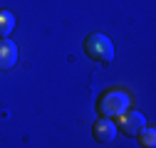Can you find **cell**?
Segmentation results:
<instances>
[{
  "label": "cell",
  "instance_id": "cell-1",
  "mask_svg": "<svg viewBox=\"0 0 156 148\" xmlns=\"http://www.w3.org/2000/svg\"><path fill=\"white\" fill-rule=\"evenodd\" d=\"M84 52H87L89 59L99 62V64H112V59H114V42L104 32H92L84 40Z\"/></svg>",
  "mask_w": 156,
  "mask_h": 148
},
{
  "label": "cell",
  "instance_id": "cell-2",
  "mask_svg": "<svg viewBox=\"0 0 156 148\" xmlns=\"http://www.w3.org/2000/svg\"><path fill=\"white\" fill-rule=\"evenodd\" d=\"M129 106H131V99H129L126 91H122V89H109V91H104L102 99H99V104H97L99 114L107 116V119L122 116L124 111H129Z\"/></svg>",
  "mask_w": 156,
  "mask_h": 148
},
{
  "label": "cell",
  "instance_id": "cell-3",
  "mask_svg": "<svg viewBox=\"0 0 156 148\" xmlns=\"http://www.w3.org/2000/svg\"><path fill=\"white\" fill-rule=\"evenodd\" d=\"M116 128H122L124 136H139L141 128H146V119L141 111H124L122 116H116Z\"/></svg>",
  "mask_w": 156,
  "mask_h": 148
},
{
  "label": "cell",
  "instance_id": "cell-4",
  "mask_svg": "<svg viewBox=\"0 0 156 148\" xmlns=\"http://www.w3.org/2000/svg\"><path fill=\"white\" fill-rule=\"evenodd\" d=\"M116 131H119L116 123L112 119H107V116H99L94 121V126H92V136H94L97 143H112L116 138Z\"/></svg>",
  "mask_w": 156,
  "mask_h": 148
},
{
  "label": "cell",
  "instance_id": "cell-5",
  "mask_svg": "<svg viewBox=\"0 0 156 148\" xmlns=\"http://www.w3.org/2000/svg\"><path fill=\"white\" fill-rule=\"evenodd\" d=\"M15 62H17V47H15V42L8 40V37H0V72L10 69Z\"/></svg>",
  "mask_w": 156,
  "mask_h": 148
},
{
  "label": "cell",
  "instance_id": "cell-6",
  "mask_svg": "<svg viewBox=\"0 0 156 148\" xmlns=\"http://www.w3.org/2000/svg\"><path fill=\"white\" fill-rule=\"evenodd\" d=\"M15 27V15L10 10H0V37H8Z\"/></svg>",
  "mask_w": 156,
  "mask_h": 148
},
{
  "label": "cell",
  "instance_id": "cell-7",
  "mask_svg": "<svg viewBox=\"0 0 156 148\" xmlns=\"http://www.w3.org/2000/svg\"><path fill=\"white\" fill-rule=\"evenodd\" d=\"M139 146L141 148H154L156 146V131L154 128H141V133H139Z\"/></svg>",
  "mask_w": 156,
  "mask_h": 148
}]
</instances>
